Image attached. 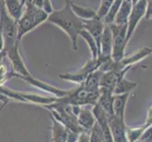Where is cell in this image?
<instances>
[{
  "mask_svg": "<svg viewBox=\"0 0 152 142\" xmlns=\"http://www.w3.org/2000/svg\"><path fill=\"white\" fill-rule=\"evenodd\" d=\"M70 0H65L64 6L59 10H54L48 17L49 23L57 26L60 29L69 37L72 47L74 50L77 49V38L83 27V21L78 18L77 15L72 12L70 8Z\"/></svg>",
  "mask_w": 152,
  "mask_h": 142,
  "instance_id": "obj_1",
  "label": "cell"
},
{
  "mask_svg": "<svg viewBox=\"0 0 152 142\" xmlns=\"http://www.w3.org/2000/svg\"><path fill=\"white\" fill-rule=\"evenodd\" d=\"M25 12L16 21L17 26V40L20 42L25 35L32 31L48 20V14L43 10L35 7L34 5L27 3L24 6Z\"/></svg>",
  "mask_w": 152,
  "mask_h": 142,
  "instance_id": "obj_2",
  "label": "cell"
},
{
  "mask_svg": "<svg viewBox=\"0 0 152 142\" xmlns=\"http://www.w3.org/2000/svg\"><path fill=\"white\" fill-rule=\"evenodd\" d=\"M0 23L2 27V34L4 39V50L6 51L17 43V26L16 21L13 20L8 14L6 9L4 7L3 0L0 4Z\"/></svg>",
  "mask_w": 152,
  "mask_h": 142,
  "instance_id": "obj_3",
  "label": "cell"
},
{
  "mask_svg": "<svg viewBox=\"0 0 152 142\" xmlns=\"http://www.w3.org/2000/svg\"><path fill=\"white\" fill-rule=\"evenodd\" d=\"M0 93L5 95L10 99H13V101H17L24 103H33L36 105H40L42 107L45 106V105L55 102L58 99L57 97L54 96L45 97V96H41V95H36L31 93L15 91L4 85L0 86Z\"/></svg>",
  "mask_w": 152,
  "mask_h": 142,
  "instance_id": "obj_4",
  "label": "cell"
},
{
  "mask_svg": "<svg viewBox=\"0 0 152 142\" xmlns=\"http://www.w3.org/2000/svg\"><path fill=\"white\" fill-rule=\"evenodd\" d=\"M113 33V49H112V59L118 62L123 59L125 56L126 46H128L126 41L127 34V25H110Z\"/></svg>",
  "mask_w": 152,
  "mask_h": 142,
  "instance_id": "obj_5",
  "label": "cell"
},
{
  "mask_svg": "<svg viewBox=\"0 0 152 142\" xmlns=\"http://www.w3.org/2000/svg\"><path fill=\"white\" fill-rule=\"evenodd\" d=\"M146 4H148V0H138L134 5H132V10H130L129 16L127 22V34H126L127 44H129L130 38L132 37L140 21L145 18Z\"/></svg>",
  "mask_w": 152,
  "mask_h": 142,
  "instance_id": "obj_6",
  "label": "cell"
},
{
  "mask_svg": "<svg viewBox=\"0 0 152 142\" xmlns=\"http://www.w3.org/2000/svg\"><path fill=\"white\" fill-rule=\"evenodd\" d=\"M6 57L9 59V62L12 66L13 74L19 76H28L30 75L27 66L25 65L22 56L19 49V43L15 44L12 49L6 50Z\"/></svg>",
  "mask_w": 152,
  "mask_h": 142,
  "instance_id": "obj_7",
  "label": "cell"
},
{
  "mask_svg": "<svg viewBox=\"0 0 152 142\" xmlns=\"http://www.w3.org/2000/svg\"><path fill=\"white\" fill-rule=\"evenodd\" d=\"M12 77H15V78H18L20 80H22L26 82L29 83L30 85H32L36 88L40 89L42 91H45L46 93H49L51 94L52 96L54 97H57V98H61L64 97V95L67 94V91L66 90H62V89H60V88H57L53 85H50L48 83H46L43 81L41 80H38V79L34 78L33 76L28 75V76H19V75H16V74H13L12 72Z\"/></svg>",
  "mask_w": 152,
  "mask_h": 142,
  "instance_id": "obj_8",
  "label": "cell"
},
{
  "mask_svg": "<svg viewBox=\"0 0 152 142\" xmlns=\"http://www.w3.org/2000/svg\"><path fill=\"white\" fill-rule=\"evenodd\" d=\"M108 122L113 142H128L127 135H126L127 124L125 122V119L112 116V117H108Z\"/></svg>",
  "mask_w": 152,
  "mask_h": 142,
  "instance_id": "obj_9",
  "label": "cell"
},
{
  "mask_svg": "<svg viewBox=\"0 0 152 142\" xmlns=\"http://www.w3.org/2000/svg\"><path fill=\"white\" fill-rule=\"evenodd\" d=\"M104 22L103 20L99 19L97 17L93 18L90 20H84L83 21V27L84 29L87 30L89 33H90L93 38L96 40L98 49H99V45H100V40H101V36L104 30Z\"/></svg>",
  "mask_w": 152,
  "mask_h": 142,
  "instance_id": "obj_10",
  "label": "cell"
},
{
  "mask_svg": "<svg viewBox=\"0 0 152 142\" xmlns=\"http://www.w3.org/2000/svg\"><path fill=\"white\" fill-rule=\"evenodd\" d=\"M113 49V33L110 25L104 26V30L99 45V55L105 58H111Z\"/></svg>",
  "mask_w": 152,
  "mask_h": 142,
  "instance_id": "obj_11",
  "label": "cell"
},
{
  "mask_svg": "<svg viewBox=\"0 0 152 142\" xmlns=\"http://www.w3.org/2000/svg\"><path fill=\"white\" fill-rule=\"evenodd\" d=\"M126 73H117L114 71H104L101 73L99 80V88H104L113 92V89L116 85L119 79L125 77Z\"/></svg>",
  "mask_w": 152,
  "mask_h": 142,
  "instance_id": "obj_12",
  "label": "cell"
},
{
  "mask_svg": "<svg viewBox=\"0 0 152 142\" xmlns=\"http://www.w3.org/2000/svg\"><path fill=\"white\" fill-rule=\"evenodd\" d=\"M77 123L81 128L82 132L89 134L93 126L96 124V118L92 113V110L88 109L84 106H81L80 114L77 117Z\"/></svg>",
  "mask_w": 152,
  "mask_h": 142,
  "instance_id": "obj_13",
  "label": "cell"
},
{
  "mask_svg": "<svg viewBox=\"0 0 152 142\" xmlns=\"http://www.w3.org/2000/svg\"><path fill=\"white\" fill-rule=\"evenodd\" d=\"M113 94L112 91L107 90V89L104 88H99V96L96 103L104 110V112L107 114L108 117L113 116Z\"/></svg>",
  "mask_w": 152,
  "mask_h": 142,
  "instance_id": "obj_14",
  "label": "cell"
},
{
  "mask_svg": "<svg viewBox=\"0 0 152 142\" xmlns=\"http://www.w3.org/2000/svg\"><path fill=\"white\" fill-rule=\"evenodd\" d=\"M130 93L120 94V95H113V116L119 118L125 119V112L127 103L129 99Z\"/></svg>",
  "mask_w": 152,
  "mask_h": 142,
  "instance_id": "obj_15",
  "label": "cell"
},
{
  "mask_svg": "<svg viewBox=\"0 0 152 142\" xmlns=\"http://www.w3.org/2000/svg\"><path fill=\"white\" fill-rule=\"evenodd\" d=\"M70 8L72 10V12L74 13L77 16L81 19L82 21L84 20H90L93 18L96 17V10H95L92 8L89 7H83L78 5L75 2H73L70 0Z\"/></svg>",
  "mask_w": 152,
  "mask_h": 142,
  "instance_id": "obj_16",
  "label": "cell"
},
{
  "mask_svg": "<svg viewBox=\"0 0 152 142\" xmlns=\"http://www.w3.org/2000/svg\"><path fill=\"white\" fill-rule=\"evenodd\" d=\"M132 8V0H123L121 5H120V8H119V10L116 14V16H115L113 24L127 25Z\"/></svg>",
  "mask_w": 152,
  "mask_h": 142,
  "instance_id": "obj_17",
  "label": "cell"
},
{
  "mask_svg": "<svg viewBox=\"0 0 152 142\" xmlns=\"http://www.w3.org/2000/svg\"><path fill=\"white\" fill-rule=\"evenodd\" d=\"M3 4L8 14L13 20L17 21L21 17L24 7L21 5L20 0H3Z\"/></svg>",
  "mask_w": 152,
  "mask_h": 142,
  "instance_id": "obj_18",
  "label": "cell"
},
{
  "mask_svg": "<svg viewBox=\"0 0 152 142\" xmlns=\"http://www.w3.org/2000/svg\"><path fill=\"white\" fill-rule=\"evenodd\" d=\"M102 71L96 70L95 72L90 73L80 86L87 91H98L99 90V80H100Z\"/></svg>",
  "mask_w": 152,
  "mask_h": 142,
  "instance_id": "obj_19",
  "label": "cell"
},
{
  "mask_svg": "<svg viewBox=\"0 0 152 142\" xmlns=\"http://www.w3.org/2000/svg\"><path fill=\"white\" fill-rule=\"evenodd\" d=\"M50 118L52 122V126H51L52 142H65L67 138V130L52 117H50Z\"/></svg>",
  "mask_w": 152,
  "mask_h": 142,
  "instance_id": "obj_20",
  "label": "cell"
},
{
  "mask_svg": "<svg viewBox=\"0 0 152 142\" xmlns=\"http://www.w3.org/2000/svg\"><path fill=\"white\" fill-rule=\"evenodd\" d=\"M137 87V83L135 82H132L126 79L125 77L119 79L116 85L113 89V95H120V94H126V93H132L134 89Z\"/></svg>",
  "mask_w": 152,
  "mask_h": 142,
  "instance_id": "obj_21",
  "label": "cell"
},
{
  "mask_svg": "<svg viewBox=\"0 0 152 142\" xmlns=\"http://www.w3.org/2000/svg\"><path fill=\"white\" fill-rule=\"evenodd\" d=\"M80 36L82 37V39L84 40L86 42V44L88 45L89 49H90V51H91V54H92V58H94V59L97 58L99 55V49H98L96 42L93 38V36L85 29H82L80 31Z\"/></svg>",
  "mask_w": 152,
  "mask_h": 142,
  "instance_id": "obj_22",
  "label": "cell"
},
{
  "mask_svg": "<svg viewBox=\"0 0 152 142\" xmlns=\"http://www.w3.org/2000/svg\"><path fill=\"white\" fill-rule=\"evenodd\" d=\"M145 128L146 127L144 124L141 126H136V127H129V126H127L126 135H127L128 142H135L141 135H142Z\"/></svg>",
  "mask_w": 152,
  "mask_h": 142,
  "instance_id": "obj_23",
  "label": "cell"
},
{
  "mask_svg": "<svg viewBox=\"0 0 152 142\" xmlns=\"http://www.w3.org/2000/svg\"><path fill=\"white\" fill-rule=\"evenodd\" d=\"M86 77L87 76L81 74V73H80L78 71L72 72V73H61V74H59V78L61 80L75 82L77 85H80L81 83L84 82Z\"/></svg>",
  "mask_w": 152,
  "mask_h": 142,
  "instance_id": "obj_24",
  "label": "cell"
},
{
  "mask_svg": "<svg viewBox=\"0 0 152 142\" xmlns=\"http://www.w3.org/2000/svg\"><path fill=\"white\" fill-rule=\"evenodd\" d=\"M122 1H123V0H114L113 5H112L111 8H110V10H109V12L107 13L106 16L103 18L104 24H106V25H112V24H113L115 16H116V14L118 13L120 5H121Z\"/></svg>",
  "mask_w": 152,
  "mask_h": 142,
  "instance_id": "obj_25",
  "label": "cell"
},
{
  "mask_svg": "<svg viewBox=\"0 0 152 142\" xmlns=\"http://www.w3.org/2000/svg\"><path fill=\"white\" fill-rule=\"evenodd\" d=\"M89 141L90 142H104L102 131L99 127V125L96 123L93 126V128L91 129L90 133H89Z\"/></svg>",
  "mask_w": 152,
  "mask_h": 142,
  "instance_id": "obj_26",
  "label": "cell"
},
{
  "mask_svg": "<svg viewBox=\"0 0 152 142\" xmlns=\"http://www.w3.org/2000/svg\"><path fill=\"white\" fill-rule=\"evenodd\" d=\"M113 1L114 0H101L99 8L96 10V17L103 20V18L106 16L110 8H111V6L113 5Z\"/></svg>",
  "mask_w": 152,
  "mask_h": 142,
  "instance_id": "obj_27",
  "label": "cell"
},
{
  "mask_svg": "<svg viewBox=\"0 0 152 142\" xmlns=\"http://www.w3.org/2000/svg\"><path fill=\"white\" fill-rule=\"evenodd\" d=\"M135 142H152V126L146 127L142 135Z\"/></svg>",
  "mask_w": 152,
  "mask_h": 142,
  "instance_id": "obj_28",
  "label": "cell"
},
{
  "mask_svg": "<svg viewBox=\"0 0 152 142\" xmlns=\"http://www.w3.org/2000/svg\"><path fill=\"white\" fill-rule=\"evenodd\" d=\"M42 10L48 15L54 12L53 5H52L51 0H43V5H42Z\"/></svg>",
  "mask_w": 152,
  "mask_h": 142,
  "instance_id": "obj_29",
  "label": "cell"
},
{
  "mask_svg": "<svg viewBox=\"0 0 152 142\" xmlns=\"http://www.w3.org/2000/svg\"><path fill=\"white\" fill-rule=\"evenodd\" d=\"M144 125L145 126V127H148V126H152V109H151V106L148 108V114H146V118L145 120Z\"/></svg>",
  "mask_w": 152,
  "mask_h": 142,
  "instance_id": "obj_30",
  "label": "cell"
},
{
  "mask_svg": "<svg viewBox=\"0 0 152 142\" xmlns=\"http://www.w3.org/2000/svg\"><path fill=\"white\" fill-rule=\"evenodd\" d=\"M4 50V39H3V34H2V27L1 23H0V51Z\"/></svg>",
  "mask_w": 152,
  "mask_h": 142,
  "instance_id": "obj_31",
  "label": "cell"
},
{
  "mask_svg": "<svg viewBox=\"0 0 152 142\" xmlns=\"http://www.w3.org/2000/svg\"><path fill=\"white\" fill-rule=\"evenodd\" d=\"M5 58H6V51L5 50L0 51V62H2Z\"/></svg>",
  "mask_w": 152,
  "mask_h": 142,
  "instance_id": "obj_32",
  "label": "cell"
},
{
  "mask_svg": "<svg viewBox=\"0 0 152 142\" xmlns=\"http://www.w3.org/2000/svg\"><path fill=\"white\" fill-rule=\"evenodd\" d=\"M7 104H8V102H3V103H2V105H1V106H0V113H1V111L4 109V107L6 106Z\"/></svg>",
  "mask_w": 152,
  "mask_h": 142,
  "instance_id": "obj_33",
  "label": "cell"
},
{
  "mask_svg": "<svg viewBox=\"0 0 152 142\" xmlns=\"http://www.w3.org/2000/svg\"><path fill=\"white\" fill-rule=\"evenodd\" d=\"M1 2H2V0H0V4H1Z\"/></svg>",
  "mask_w": 152,
  "mask_h": 142,
  "instance_id": "obj_34",
  "label": "cell"
},
{
  "mask_svg": "<svg viewBox=\"0 0 152 142\" xmlns=\"http://www.w3.org/2000/svg\"><path fill=\"white\" fill-rule=\"evenodd\" d=\"M45 142H49V141H45Z\"/></svg>",
  "mask_w": 152,
  "mask_h": 142,
  "instance_id": "obj_35",
  "label": "cell"
}]
</instances>
